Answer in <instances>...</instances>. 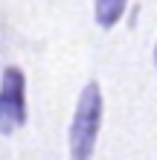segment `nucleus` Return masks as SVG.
Listing matches in <instances>:
<instances>
[{"label": "nucleus", "instance_id": "nucleus-1", "mask_svg": "<svg viewBox=\"0 0 157 160\" xmlns=\"http://www.w3.org/2000/svg\"><path fill=\"white\" fill-rule=\"evenodd\" d=\"M102 90L96 82H87L76 102V114L70 122V160H90L96 148V137L102 128Z\"/></svg>", "mask_w": 157, "mask_h": 160}, {"label": "nucleus", "instance_id": "nucleus-2", "mask_svg": "<svg viewBox=\"0 0 157 160\" xmlns=\"http://www.w3.org/2000/svg\"><path fill=\"white\" fill-rule=\"evenodd\" d=\"M26 122V79L21 67H6L0 76V134H12Z\"/></svg>", "mask_w": 157, "mask_h": 160}, {"label": "nucleus", "instance_id": "nucleus-3", "mask_svg": "<svg viewBox=\"0 0 157 160\" xmlns=\"http://www.w3.org/2000/svg\"><path fill=\"white\" fill-rule=\"evenodd\" d=\"M125 6H128V0H93L96 23L102 26V29H110V26L119 23V18L125 15Z\"/></svg>", "mask_w": 157, "mask_h": 160}]
</instances>
